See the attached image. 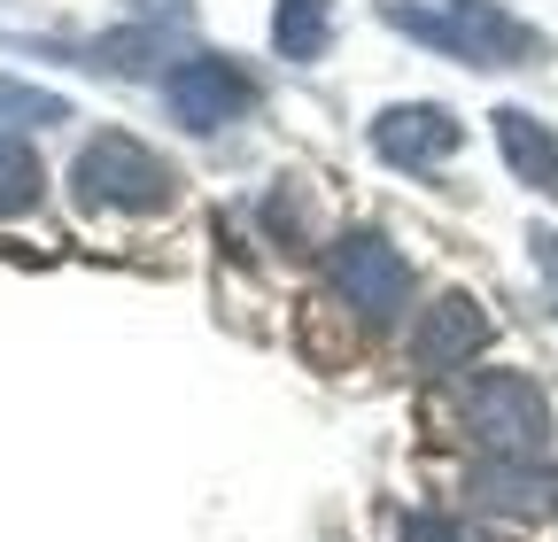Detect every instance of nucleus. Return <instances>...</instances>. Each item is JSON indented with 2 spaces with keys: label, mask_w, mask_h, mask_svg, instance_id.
I'll list each match as a JSON object with an SVG mask.
<instances>
[{
  "label": "nucleus",
  "mask_w": 558,
  "mask_h": 542,
  "mask_svg": "<svg viewBox=\"0 0 558 542\" xmlns=\"http://www.w3.org/2000/svg\"><path fill=\"white\" fill-rule=\"evenodd\" d=\"M380 24L435 47L450 62H473V71H520V62H543V32L520 24L497 0H380Z\"/></svg>",
  "instance_id": "1"
},
{
  "label": "nucleus",
  "mask_w": 558,
  "mask_h": 542,
  "mask_svg": "<svg viewBox=\"0 0 558 542\" xmlns=\"http://www.w3.org/2000/svg\"><path fill=\"white\" fill-rule=\"evenodd\" d=\"M70 186H78V201L101 218H156L179 201V171L156 156V148H140L132 132H101V140L78 148V163H70Z\"/></svg>",
  "instance_id": "2"
},
{
  "label": "nucleus",
  "mask_w": 558,
  "mask_h": 542,
  "mask_svg": "<svg viewBox=\"0 0 558 542\" xmlns=\"http://www.w3.org/2000/svg\"><path fill=\"white\" fill-rule=\"evenodd\" d=\"M458 427L465 442H481V457H543L550 403L527 372H473L458 387Z\"/></svg>",
  "instance_id": "3"
},
{
  "label": "nucleus",
  "mask_w": 558,
  "mask_h": 542,
  "mask_svg": "<svg viewBox=\"0 0 558 542\" xmlns=\"http://www.w3.org/2000/svg\"><path fill=\"white\" fill-rule=\"evenodd\" d=\"M326 287H333V303H349L365 325H388L411 303V263L380 233H341L326 248Z\"/></svg>",
  "instance_id": "4"
},
{
  "label": "nucleus",
  "mask_w": 558,
  "mask_h": 542,
  "mask_svg": "<svg viewBox=\"0 0 558 542\" xmlns=\"http://www.w3.org/2000/svg\"><path fill=\"white\" fill-rule=\"evenodd\" d=\"M163 109L186 132H226V124H241L256 109V78L233 54H179L163 71Z\"/></svg>",
  "instance_id": "5"
},
{
  "label": "nucleus",
  "mask_w": 558,
  "mask_h": 542,
  "mask_svg": "<svg viewBox=\"0 0 558 542\" xmlns=\"http://www.w3.org/2000/svg\"><path fill=\"white\" fill-rule=\"evenodd\" d=\"M458 148H465V124L442 101H396L373 116V156L396 171H442Z\"/></svg>",
  "instance_id": "6"
},
{
  "label": "nucleus",
  "mask_w": 558,
  "mask_h": 542,
  "mask_svg": "<svg viewBox=\"0 0 558 542\" xmlns=\"http://www.w3.org/2000/svg\"><path fill=\"white\" fill-rule=\"evenodd\" d=\"M473 512H505V519H558V465L543 457H481L465 472Z\"/></svg>",
  "instance_id": "7"
},
{
  "label": "nucleus",
  "mask_w": 558,
  "mask_h": 542,
  "mask_svg": "<svg viewBox=\"0 0 558 542\" xmlns=\"http://www.w3.org/2000/svg\"><path fill=\"white\" fill-rule=\"evenodd\" d=\"M481 342H488V310L473 295H442L435 310H418V325H411V365L418 372H458V365H473Z\"/></svg>",
  "instance_id": "8"
},
{
  "label": "nucleus",
  "mask_w": 558,
  "mask_h": 542,
  "mask_svg": "<svg viewBox=\"0 0 558 542\" xmlns=\"http://www.w3.org/2000/svg\"><path fill=\"white\" fill-rule=\"evenodd\" d=\"M488 124H497V148H505L512 178L558 201V132H550V124H543L535 109H497Z\"/></svg>",
  "instance_id": "9"
},
{
  "label": "nucleus",
  "mask_w": 558,
  "mask_h": 542,
  "mask_svg": "<svg viewBox=\"0 0 558 542\" xmlns=\"http://www.w3.org/2000/svg\"><path fill=\"white\" fill-rule=\"evenodd\" d=\"M271 47L288 62H318L333 47V0H279L271 9Z\"/></svg>",
  "instance_id": "10"
},
{
  "label": "nucleus",
  "mask_w": 558,
  "mask_h": 542,
  "mask_svg": "<svg viewBox=\"0 0 558 542\" xmlns=\"http://www.w3.org/2000/svg\"><path fill=\"white\" fill-rule=\"evenodd\" d=\"M39 156H32V140L24 132H0V218H24L32 201H39Z\"/></svg>",
  "instance_id": "11"
},
{
  "label": "nucleus",
  "mask_w": 558,
  "mask_h": 542,
  "mask_svg": "<svg viewBox=\"0 0 558 542\" xmlns=\"http://www.w3.org/2000/svg\"><path fill=\"white\" fill-rule=\"evenodd\" d=\"M264 225H271L279 241H295V248H303V241H311V201H303L288 178H279V186L264 194Z\"/></svg>",
  "instance_id": "12"
},
{
  "label": "nucleus",
  "mask_w": 558,
  "mask_h": 542,
  "mask_svg": "<svg viewBox=\"0 0 558 542\" xmlns=\"http://www.w3.org/2000/svg\"><path fill=\"white\" fill-rule=\"evenodd\" d=\"M403 542H481L458 512H403Z\"/></svg>",
  "instance_id": "13"
},
{
  "label": "nucleus",
  "mask_w": 558,
  "mask_h": 542,
  "mask_svg": "<svg viewBox=\"0 0 558 542\" xmlns=\"http://www.w3.org/2000/svg\"><path fill=\"white\" fill-rule=\"evenodd\" d=\"M527 256H535V280H543V310L558 318V233L535 225V233H527Z\"/></svg>",
  "instance_id": "14"
},
{
  "label": "nucleus",
  "mask_w": 558,
  "mask_h": 542,
  "mask_svg": "<svg viewBox=\"0 0 558 542\" xmlns=\"http://www.w3.org/2000/svg\"><path fill=\"white\" fill-rule=\"evenodd\" d=\"M132 16H140V24H186L194 0H132Z\"/></svg>",
  "instance_id": "15"
}]
</instances>
